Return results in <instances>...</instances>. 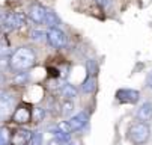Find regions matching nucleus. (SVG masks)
Wrapping results in <instances>:
<instances>
[{
  "label": "nucleus",
  "instance_id": "f257e3e1",
  "mask_svg": "<svg viewBox=\"0 0 152 145\" xmlns=\"http://www.w3.org/2000/svg\"><path fill=\"white\" fill-rule=\"evenodd\" d=\"M36 62V53L32 47L29 46H23L18 47L9 57V67L12 71L17 73H23L30 70Z\"/></svg>",
  "mask_w": 152,
  "mask_h": 145
},
{
  "label": "nucleus",
  "instance_id": "f03ea898",
  "mask_svg": "<svg viewBox=\"0 0 152 145\" xmlns=\"http://www.w3.org/2000/svg\"><path fill=\"white\" fill-rule=\"evenodd\" d=\"M151 136V127L146 122H134L131 127L128 129V139L131 141L134 145H143L148 142Z\"/></svg>",
  "mask_w": 152,
  "mask_h": 145
},
{
  "label": "nucleus",
  "instance_id": "7ed1b4c3",
  "mask_svg": "<svg viewBox=\"0 0 152 145\" xmlns=\"http://www.w3.org/2000/svg\"><path fill=\"white\" fill-rule=\"evenodd\" d=\"M26 23V17L24 14L21 12H12V14H5L2 17V21H0V24H2L6 30H12V29H18L21 27Z\"/></svg>",
  "mask_w": 152,
  "mask_h": 145
},
{
  "label": "nucleus",
  "instance_id": "20e7f679",
  "mask_svg": "<svg viewBox=\"0 0 152 145\" xmlns=\"http://www.w3.org/2000/svg\"><path fill=\"white\" fill-rule=\"evenodd\" d=\"M47 38V43L50 47L53 49H62L66 44V35H65L59 27H50L48 32L45 33Z\"/></svg>",
  "mask_w": 152,
  "mask_h": 145
},
{
  "label": "nucleus",
  "instance_id": "39448f33",
  "mask_svg": "<svg viewBox=\"0 0 152 145\" xmlns=\"http://www.w3.org/2000/svg\"><path fill=\"white\" fill-rule=\"evenodd\" d=\"M88 121H89L88 112H86V110H80L78 113H75L74 116H71L66 122H68L71 132H77V130H81L86 124H88Z\"/></svg>",
  "mask_w": 152,
  "mask_h": 145
},
{
  "label": "nucleus",
  "instance_id": "423d86ee",
  "mask_svg": "<svg viewBox=\"0 0 152 145\" xmlns=\"http://www.w3.org/2000/svg\"><path fill=\"white\" fill-rule=\"evenodd\" d=\"M116 98L121 103H128V105H134L140 98V92L136 89H119L116 92Z\"/></svg>",
  "mask_w": 152,
  "mask_h": 145
},
{
  "label": "nucleus",
  "instance_id": "0eeeda50",
  "mask_svg": "<svg viewBox=\"0 0 152 145\" xmlns=\"http://www.w3.org/2000/svg\"><path fill=\"white\" fill-rule=\"evenodd\" d=\"M45 15H47V8L42 6L39 3H35L29 8V17L32 21L38 23V24H42L45 21Z\"/></svg>",
  "mask_w": 152,
  "mask_h": 145
},
{
  "label": "nucleus",
  "instance_id": "6e6552de",
  "mask_svg": "<svg viewBox=\"0 0 152 145\" xmlns=\"http://www.w3.org/2000/svg\"><path fill=\"white\" fill-rule=\"evenodd\" d=\"M12 119L17 122V124H26L32 119V110L29 109V106L26 105H21L15 109L14 115H12Z\"/></svg>",
  "mask_w": 152,
  "mask_h": 145
},
{
  "label": "nucleus",
  "instance_id": "1a4fd4ad",
  "mask_svg": "<svg viewBox=\"0 0 152 145\" xmlns=\"http://www.w3.org/2000/svg\"><path fill=\"white\" fill-rule=\"evenodd\" d=\"M15 105V100L11 94L2 92L0 94V116H5Z\"/></svg>",
  "mask_w": 152,
  "mask_h": 145
},
{
  "label": "nucleus",
  "instance_id": "9d476101",
  "mask_svg": "<svg viewBox=\"0 0 152 145\" xmlns=\"http://www.w3.org/2000/svg\"><path fill=\"white\" fill-rule=\"evenodd\" d=\"M32 132H27V130H18L17 133H14L11 136V144L12 145H27L30 138H32Z\"/></svg>",
  "mask_w": 152,
  "mask_h": 145
},
{
  "label": "nucleus",
  "instance_id": "9b49d317",
  "mask_svg": "<svg viewBox=\"0 0 152 145\" xmlns=\"http://www.w3.org/2000/svg\"><path fill=\"white\" fill-rule=\"evenodd\" d=\"M137 119L140 122H146V124H148V121L152 119V103L146 101V103H143V105L139 107V110H137Z\"/></svg>",
  "mask_w": 152,
  "mask_h": 145
},
{
  "label": "nucleus",
  "instance_id": "f8f14e48",
  "mask_svg": "<svg viewBox=\"0 0 152 145\" xmlns=\"http://www.w3.org/2000/svg\"><path fill=\"white\" fill-rule=\"evenodd\" d=\"M60 94H62V97H63L65 100H72V98L77 97V88H75L74 85L66 83V85H63V86H62Z\"/></svg>",
  "mask_w": 152,
  "mask_h": 145
},
{
  "label": "nucleus",
  "instance_id": "ddd939ff",
  "mask_svg": "<svg viewBox=\"0 0 152 145\" xmlns=\"http://www.w3.org/2000/svg\"><path fill=\"white\" fill-rule=\"evenodd\" d=\"M95 88H96V80H95V77H91V76L86 79V80L83 82V85H81V91L86 92V94L94 92Z\"/></svg>",
  "mask_w": 152,
  "mask_h": 145
},
{
  "label": "nucleus",
  "instance_id": "4468645a",
  "mask_svg": "<svg viewBox=\"0 0 152 145\" xmlns=\"http://www.w3.org/2000/svg\"><path fill=\"white\" fill-rule=\"evenodd\" d=\"M44 24H47V26H50V27H57V24H59V17H57L51 9H48V8H47V15H45Z\"/></svg>",
  "mask_w": 152,
  "mask_h": 145
},
{
  "label": "nucleus",
  "instance_id": "2eb2a0df",
  "mask_svg": "<svg viewBox=\"0 0 152 145\" xmlns=\"http://www.w3.org/2000/svg\"><path fill=\"white\" fill-rule=\"evenodd\" d=\"M54 139H57L62 145H66L68 142H71V133H65V132L54 129Z\"/></svg>",
  "mask_w": 152,
  "mask_h": 145
},
{
  "label": "nucleus",
  "instance_id": "dca6fc26",
  "mask_svg": "<svg viewBox=\"0 0 152 145\" xmlns=\"http://www.w3.org/2000/svg\"><path fill=\"white\" fill-rule=\"evenodd\" d=\"M44 116H45V110L42 107L32 109V119H33V122H41L42 119H44Z\"/></svg>",
  "mask_w": 152,
  "mask_h": 145
},
{
  "label": "nucleus",
  "instance_id": "f3484780",
  "mask_svg": "<svg viewBox=\"0 0 152 145\" xmlns=\"http://www.w3.org/2000/svg\"><path fill=\"white\" fill-rule=\"evenodd\" d=\"M72 110H74V105H72V101H71V100H66V101L63 103V106H62V115L68 116V115H71V113H72Z\"/></svg>",
  "mask_w": 152,
  "mask_h": 145
},
{
  "label": "nucleus",
  "instance_id": "a211bd4d",
  "mask_svg": "<svg viewBox=\"0 0 152 145\" xmlns=\"http://www.w3.org/2000/svg\"><path fill=\"white\" fill-rule=\"evenodd\" d=\"M44 36H45V33L41 32V30H32V32H30V38H32L33 41H41Z\"/></svg>",
  "mask_w": 152,
  "mask_h": 145
},
{
  "label": "nucleus",
  "instance_id": "6ab92c4d",
  "mask_svg": "<svg viewBox=\"0 0 152 145\" xmlns=\"http://www.w3.org/2000/svg\"><path fill=\"white\" fill-rule=\"evenodd\" d=\"M57 130L65 132V133H71V129H69V126H68V122H59V124H57Z\"/></svg>",
  "mask_w": 152,
  "mask_h": 145
},
{
  "label": "nucleus",
  "instance_id": "aec40b11",
  "mask_svg": "<svg viewBox=\"0 0 152 145\" xmlns=\"http://www.w3.org/2000/svg\"><path fill=\"white\" fill-rule=\"evenodd\" d=\"M8 54H9V49H8L5 44H2V43H0V59L6 57Z\"/></svg>",
  "mask_w": 152,
  "mask_h": 145
},
{
  "label": "nucleus",
  "instance_id": "412c9836",
  "mask_svg": "<svg viewBox=\"0 0 152 145\" xmlns=\"http://www.w3.org/2000/svg\"><path fill=\"white\" fill-rule=\"evenodd\" d=\"M146 85L152 89V70L148 73V77H146Z\"/></svg>",
  "mask_w": 152,
  "mask_h": 145
},
{
  "label": "nucleus",
  "instance_id": "4be33fe9",
  "mask_svg": "<svg viewBox=\"0 0 152 145\" xmlns=\"http://www.w3.org/2000/svg\"><path fill=\"white\" fill-rule=\"evenodd\" d=\"M96 2H98V5H99V6L107 8V6H108V3H110V0H96Z\"/></svg>",
  "mask_w": 152,
  "mask_h": 145
},
{
  "label": "nucleus",
  "instance_id": "5701e85b",
  "mask_svg": "<svg viewBox=\"0 0 152 145\" xmlns=\"http://www.w3.org/2000/svg\"><path fill=\"white\" fill-rule=\"evenodd\" d=\"M18 74H20V76H17V77H15V83H18V85H20V83H23V80L26 79V76H21V73H18Z\"/></svg>",
  "mask_w": 152,
  "mask_h": 145
},
{
  "label": "nucleus",
  "instance_id": "b1692460",
  "mask_svg": "<svg viewBox=\"0 0 152 145\" xmlns=\"http://www.w3.org/2000/svg\"><path fill=\"white\" fill-rule=\"evenodd\" d=\"M50 145H62L57 139H53V141H50Z\"/></svg>",
  "mask_w": 152,
  "mask_h": 145
},
{
  "label": "nucleus",
  "instance_id": "393cba45",
  "mask_svg": "<svg viewBox=\"0 0 152 145\" xmlns=\"http://www.w3.org/2000/svg\"><path fill=\"white\" fill-rule=\"evenodd\" d=\"M66 145H78V144H75V142H68Z\"/></svg>",
  "mask_w": 152,
  "mask_h": 145
},
{
  "label": "nucleus",
  "instance_id": "a878e982",
  "mask_svg": "<svg viewBox=\"0 0 152 145\" xmlns=\"http://www.w3.org/2000/svg\"><path fill=\"white\" fill-rule=\"evenodd\" d=\"M0 86H2V80H0Z\"/></svg>",
  "mask_w": 152,
  "mask_h": 145
}]
</instances>
